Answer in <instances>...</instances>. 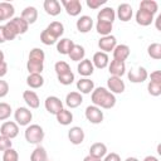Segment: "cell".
Instances as JSON below:
<instances>
[{
	"label": "cell",
	"mask_w": 161,
	"mask_h": 161,
	"mask_svg": "<svg viewBox=\"0 0 161 161\" xmlns=\"http://www.w3.org/2000/svg\"><path fill=\"white\" fill-rule=\"evenodd\" d=\"M57 78H58V82H59L60 84H63V86H69V84H72L73 80H74V74H73V72L70 70V72H68V73L57 75Z\"/></svg>",
	"instance_id": "obj_41"
},
{
	"label": "cell",
	"mask_w": 161,
	"mask_h": 161,
	"mask_svg": "<svg viewBox=\"0 0 161 161\" xmlns=\"http://www.w3.org/2000/svg\"><path fill=\"white\" fill-rule=\"evenodd\" d=\"M89 155L97 158H102L107 155V146L103 142H96L89 147Z\"/></svg>",
	"instance_id": "obj_25"
},
{
	"label": "cell",
	"mask_w": 161,
	"mask_h": 161,
	"mask_svg": "<svg viewBox=\"0 0 161 161\" xmlns=\"http://www.w3.org/2000/svg\"><path fill=\"white\" fill-rule=\"evenodd\" d=\"M75 26H77V30L79 31V33H88V31H91L92 30V28H93V19L91 18V16H88V15H82L78 20H77V23H75Z\"/></svg>",
	"instance_id": "obj_14"
},
{
	"label": "cell",
	"mask_w": 161,
	"mask_h": 161,
	"mask_svg": "<svg viewBox=\"0 0 161 161\" xmlns=\"http://www.w3.org/2000/svg\"><path fill=\"white\" fill-rule=\"evenodd\" d=\"M23 99L25 101V103L28 104V107H30L33 109L38 108L39 104H40L39 97H38V94L34 91H24L23 92Z\"/></svg>",
	"instance_id": "obj_21"
},
{
	"label": "cell",
	"mask_w": 161,
	"mask_h": 161,
	"mask_svg": "<svg viewBox=\"0 0 161 161\" xmlns=\"http://www.w3.org/2000/svg\"><path fill=\"white\" fill-rule=\"evenodd\" d=\"M116 45H117V39L114 35H106L98 40V47H99L101 52H103V53L113 52Z\"/></svg>",
	"instance_id": "obj_10"
},
{
	"label": "cell",
	"mask_w": 161,
	"mask_h": 161,
	"mask_svg": "<svg viewBox=\"0 0 161 161\" xmlns=\"http://www.w3.org/2000/svg\"><path fill=\"white\" fill-rule=\"evenodd\" d=\"M28 60L44 64V60H45V53H44L43 49H40V48H33V49L29 52V58H28Z\"/></svg>",
	"instance_id": "obj_34"
},
{
	"label": "cell",
	"mask_w": 161,
	"mask_h": 161,
	"mask_svg": "<svg viewBox=\"0 0 161 161\" xmlns=\"http://www.w3.org/2000/svg\"><path fill=\"white\" fill-rule=\"evenodd\" d=\"M114 19H116V13H114V10H113L112 8H109V6H106V8L101 9V10L98 11V14H97V20H98V21H106V23L113 24Z\"/></svg>",
	"instance_id": "obj_18"
},
{
	"label": "cell",
	"mask_w": 161,
	"mask_h": 161,
	"mask_svg": "<svg viewBox=\"0 0 161 161\" xmlns=\"http://www.w3.org/2000/svg\"><path fill=\"white\" fill-rule=\"evenodd\" d=\"M11 114V107L10 104L5 102H0V121H5Z\"/></svg>",
	"instance_id": "obj_42"
},
{
	"label": "cell",
	"mask_w": 161,
	"mask_h": 161,
	"mask_svg": "<svg viewBox=\"0 0 161 161\" xmlns=\"http://www.w3.org/2000/svg\"><path fill=\"white\" fill-rule=\"evenodd\" d=\"M140 9L142 10H146L148 13H151L152 15H155L158 10V5L155 0H142L140 3Z\"/></svg>",
	"instance_id": "obj_36"
},
{
	"label": "cell",
	"mask_w": 161,
	"mask_h": 161,
	"mask_svg": "<svg viewBox=\"0 0 161 161\" xmlns=\"http://www.w3.org/2000/svg\"><path fill=\"white\" fill-rule=\"evenodd\" d=\"M40 42L43 44H45V45H53V44H55L58 42V39L54 35H52L47 29H44L40 33Z\"/></svg>",
	"instance_id": "obj_38"
},
{
	"label": "cell",
	"mask_w": 161,
	"mask_h": 161,
	"mask_svg": "<svg viewBox=\"0 0 161 161\" xmlns=\"http://www.w3.org/2000/svg\"><path fill=\"white\" fill-rule=\"evenodd\" d=\"M26 84L33 89L40 88L44 84V78L42 74H29L26 77Z\"/></svg>",
	"instance_id": "obj_31"
},
{
	"label": "cell",
	"mask_w": 161,
	"mask_h": 161,
	"mask_svg": "<svg viewBox=\"0 0 161 161\" xmlns=\"http://www.w3.org/2000/svg\"><path fill=\"white\" fill-rule=\"evenodd\" d=\"M6 38H5V33H4V25H0V44L5 43Z\"/></svg>",
	"instance_id": "obj_52"
},
{
	"label": "cell",
	"mask_w": 161,
	"mask_h": 161,
	"mask_svg": "<svg viewBox=\"0 0 161 161\" xmlns=\"http://www.w3.org/2000/svg\"><path fill=\"white\" fill-rule=\"evenodd\" d=\"M84 131L78 126L70 127V130L68 131V138L73 145H80L84 141Z\"/></svg>",
	"instance_id": "obj_13"
},
{
	"label": "cell",
	"mask_w": 161,
	"mask_h": 161,
	"mask_svg": "<svg viewBox=\"0 0 161 161\" xmlns=\"http://www.w3.org/2000/svg\"><path fill=\"white\" fill-rule=\"evenodd\" d=\"M6 73H8V64H6V62L4 60V62L0 63V79H1Z\"/></svg>",
	"instance_id": "obj_51"
},
{
	"label": "cell",
	"mask_w": 161,
	"mask_h": 161,
	"mask_svg": "<svg viewBox=\"0 0 161 161\" xmlns=\"http://www.w3.org/2000/svg\"><path fill=\"white\" fill-rule=\"evenodd\" d=\"M24 136H25V140L31 143V145H39L43 140H44V130L39 126V125H29L26 128H25V132H24Z\"/></svg>",
	"instance_id": "obj_2"
},
{
	"label": "cell",
	"mask_w": 161,
	"mask_h": 161,
	"mask_svg": "<svg viewBox=\"0 0 161 161\" xmlns=\"http://www.w3.org/2000/svg\"><path fill=\"white\" fill-rule=\"evenodd\" d=\"M52 35H54L57 39H59L64 33V25L60 21H53L45 28Z\"/></svg>",
	"instance_id": "obj_33"
},
{
	"label": "cell",
	"mask_w": 161,
	"mask_h": 161,
	"mask_svg": "<svg viewBox=\"0 0 161 161\" xmlns=\"http://www.w3.org/2000/svg\"><path fill=\"white\" fill-rule=\"evenodd\" d=\"M147 54L148 57H151L152 59H161V44L160 43H152L148 45L147 48Z\"/></svg>",
	"instance_id": "obj_37"
},
{
	"label": "cell",
	"mask_w": 161,
	"mask_h": 161,
	"mask_svg": "<svg viewBox=\"0 0 161 161\" xmlns=\"http://www.w3.org/2000/svg\"><path fill=\"white\" fill-rule=\"evenodd\" d=\"M92 64L93 67L98 68V69H104L106 67H108L109 64V58L107 55V53H103V52H97L93 54V58H92Z\"/></svg>",
	"instance_id": "obj_15"
},
{
	"label": "cell",
	"mask_w": 161,
	"mask_h": 161,
	"mask_svg": "<svg viewBox=\"0 0 161 161\" xmlns=\"http://www.w3.org/2000/svg\"><path fill=\"white\" fill-rule=\"evenodd\" d=\"M84 116L93 125H98V123H101L103 121V111H101V108L97 107V106H94V104L88 106L86 108Z\"/></svg>",
	"instance_id": "obj_4"
},
{
	"label": "cell",
	"mask_w": 161,
	"mask_h": 161,
	"mask_svg": "<svg viewBox=\"0 0 161 161\" xmlns=\"http://www.w3.org/2000/svg\"><path fill=\"white\" fill-rule=\"evenodd\" d=\"M77 70L80 75H83L84 78L89 77L93 74L94 72V67L92 64V60L91 59H83L78 63V67H77Z\"/></svg>",
	"instance_id": "obj_20"
},
{
	"label": "cell",
	"mask_w": 161,
	"mask_h": 161,
	"mask_svg": "<svg viewBox=\"0 0 161 161\" xmlns=\"http://www.w3.org/2000/svg\"><path fill=\"white\" fill-rule=\"evenodd\" d=\"M44 10L47 14H49L50 16H57L60 14V3L58 0H45L44 4Z\"/></svg>",
	"instance_id": "obj_22"
},
{
	"label": "cell",
	"mask_w": 161,
	"mask_h": 161,
	"mask_svg": "<svg viewBox=\"0 0 161 161\" xmlns=\"http://www.w3.org/2000/svg\"><path fill=\"white\" fill-rule=\"evenodd\" d=\"M160 20H161V15H158L157 19H156V29L157 30H161V28H160Z\"/></svg>",
	"instance_id": "obj_55"
},
{
	"label": "cell",
	"mask_w": 161,
	"mask_h": 161,
	"mask_svg": "<svg viewBox=\"0 0 161 161\" xmlns=\"http://www.w3.org/2000/svg\"><path fill=\"white\" fill-rule=\"evenodd\" d=\"M30 161H48V153H47L45 148L43 146L38 145L30 155Z\"/></svg>",
	"instance_id": "obj_32"
},
{
	"label": "cell",
	"mask_w": 161,
	"mask_h": 161,
	"mask_svg": "<svg viewBox=\"0 0 161 161\" xmlns=\"http://www.w3.org/2000/svg\"><path fill=\"white\" fill-rule=\"evenodd\" d=\"M0 135L13 140L19 135V126L14 121H6L0 127Z\"/></svg>",
	"instance_id": "obj_5"
},
{
	"label": "cell",
	"mask_w": 161,
	"mask_h": 161,
	"mask_svg": "<svg viewBox=\"0 0 161 161\" xmlns=\"http://www.w3.org/2000/svg\"><path fill=\"white\" fill-rule=\"evenodd\" d=\"M125 161H138V158H136V157H127Z\"/></svg>",
	"instance_id": "obj_56"
},
{
	"label": "cell",
	"mask_w": 161,
	"mask_h": 161,
	"mask_svg": "<svg viewBox=\"0 0 161 161\" xmlns=\"http://www.w3.org/2000/svg\"><path fill=\"white\" fill-rule=\"evenodd\" d=\"M4 58H5V55H4L3 50H0V63H1V62H4Z\"/></svg>",
	"instance_id": "obj_57"
},
{
	"label": "cell",
	"mask_w": 161,
	"mask_h": 161,
	"mask_svg": "<svg viewBox=\"0 0 161 161\" xmlns=\"http://www.w3.org/2000/svg\"><path fill=\"white\" fill-rule=\"evenodd\" d=\"M91 99L94 106L104 109H111L116 104V97L104 87H97L93 89Z\"/></svg>",
	"instance_id": "obj_1"
},
{
	"label": "cell",
	"mask_w": 161,
	"mask_h": 161,
	"mask_svg": "<svg viewBox=\"0 0 161 161\" xmlns=\"http://www.w3.org/2000/svg\"><path fill=\"white\" fill-rule=\"evenodd\" d=\"M150 82L161 83V72H160V70H153V72L150 74Z\"/></svg>",
	"instance_id": "obj_49"
},
{
	"label": "cell",
	"mask_w": 161,
	"mask_h": 161,
	"mask_svg": "<svg viewBox=\"0 0 161 161\" xmlns=\"http://www.w3.org/2000/svg\"><path fill=\"white\" fill-rule=\"evenodd\" d=\"M108 72L113 77H122L126 73V64L125 62H119V60H111V63L108 64Z\"/></svg>",
	"instance_id": "obj_16"
},
{
	"label": "cell",
	"mask_w": 161,
	"mask_h": 161,
	"mask_svg": "<svg viewBox=\"0 0 161 161\" xmlns=\"http://www.w3.org/2000/svg\"><path fill=\"white\" fill-rule=\"evenodd\" d=\"M14 6L10 3H0V21L3 20H9L13 19L14 16Z\"/></svg>",
	"instance_id": "obj_27"
},
{
	"label": "cell",
	"mask_w": 161,
	"mask_h": 161,
	"mask_svg": "<svg viewBox=\"0 0 161 161\" xmlns=\"http://www.w3.org/2000/svg\"><path fill=\"white\" fill-rule=\"evenodd\" d=\"M143 161H158V158L157 157H155V156H146L145 158H143Z\"/></svg>",
	"instance_id": "obj_54"
},
{
	"label": "cell",
	"mask_w": 161,
	"mask_h": 161,
	"mask_svg": "<svg viewBox=\"0 0 161 161\" xmlns=\"http://www.w3.org/2000/svg\"><path fill=\"white\" fill-rule=\"evenodd\" d=\"M107 87H108V91L111 93H116V94H119V93H123L125 89H126V84L125 82L122 80V78L119 77H113L111 75L108 79H107Z\"/></svg>",
	"instance_id": "obj_7"
},
{
	"label": "cell",
	"mask_w": 161,
	"mask_h": 161,
	"mask_svg": "<svg viewBox=\"0 0 161 161\" xmlns=\"http://www.w3.org/2000/svg\"><path fill=\"white\" fill-rule=\"evenodd\" d=\"M26 69H28L29 74H42V72H43V69H44V64L28 60V63H26Z\"/></svg>",
	"instance_id": "obj_39"
},
{
	"label": "cell",
	"mask_w": 161,
	"mask_h": 161,
	"mask_svg": "<svg viewBox=\"0 0 161 161\" xmlns=\"http://www.w3.org/2000/svg\"><path fill=\"white\" fill-rule=\"evenodd\" d=\"M103 161H121V157L118 153L116 152H111V153H107L104 156V160Z\"/></svg>",
	"instance_id": "obj_50"
},
{
	"label": "cell",
	"mask_w": 161,
	"mask_h": 161,
	"mask_svg": "<svg viewBox=\"0 0 161 161\" xmlns=\"http://www.w3.org/2000/svg\"><path fill=\"white\" fill-rule=\"evenodd\" d=\"M55 117H57L58 123H60V125H63V126H68V125H70L72 121H73V113H72L70 111L65 109V108H63L62 111H59V112L55 114Z\"/></svg>",
	"instance_id": "obj_30"
},
{
	"label": "cell",
	"mask_w": 161,
	"mask_h": 161,
	"mask_svg": "<svg viewBox=\"0 0 161 161\" xmlns=\"http://www.w3.org/2000/svg\"><path fill=\"white\" fill-rule=\"evenodd\" d=\"M83 161H102V158H97V157H93V156L88 155V156H86L83 158Z\"/></svg>",
	"instance_id": "obj_53"
},
{
	"label": "cell",
	"mask_w": 161,
	"mask_h": 161,
	"mask_svg": "<svg viewBox=\"0 0 161 161\" xmlns=\"http://www.w3.org/2000/svg\"><path fill=\"white\" fill-rule=\"evenodd\" d=\"M60 5L64 6V10L70 16H77L82 11V4L79 0H60Z\"/></svg>",
	"instance_id": "obj_8"
},
{
	"label": "cell",
	"mask_w": 161,
	"mask_h": 161,
	"mask_svg": "<svg viewBox=\"0 0 161 161\" xmlns=\"http://www.w3.org/2000/svg\"><path fill=\"white\" fill-rule=\"evenodd\" d=\"M84 55H86V50H84V48H83L82 45H79V44H74L73 48H72V50H70L69 54H68V57H69L70 60H73V62H80V60H83V59H84Z\"/></svg>",
	"instance_id": "obj_29"
},
{
	"label": "cell",
	"mask_w": 161,
	"mask_h": 161,
	"mask_svg": "<svg viewBox=\"0 0 161 161\" xmlns=\"http://www.w3.org/2000/svg\"><path fill=\"white\" fill-rule=\"evenodd\" d=\"M54 70L57 73V75H60V74H64V73H68L70 72V67L67 62L64 60H59L54 64Z\"/></svg>",
	"instance_id": "obj_40"
},
{
	"label": "cell",
	"mask_w": 161,
	"mask_h": 161,
	"mask_svg": "<svg viewBox=\"0 0 161 161\" xmlns=\"http://www.w3.org/2000/svg\"><path fill=\"white\" fill-rule=\"evenodd\" d=\"M112 28H113V24H111V23H106V21H98V20H97L96 30H97V33L101 34L102 36L111 35Z\"/></svg>",
	"instance_id": "obj_35"
},
{
	"label": "cell",
	"mask_w": 161,
	"mask_h": 161,
	"mask_svg": "<svg viewBox=\"0 0 161 161\" xmlns=\"http://www.w3.org/2000/svg\"><path fill=\"white\" fill-rule=\"evenodd\" d=\"M3 161H19V155L16 152V150L8 148L6 151H4L3 153Z\"/></svg>",
	"instance_id": "obj_43"
},
{
	"label": "cell",
	"mask_w": 161,
	"mask_h": 161,
	"mask_svg": "<svg viewBox=\"0 0 161 161\" xmlns=\"http://www.w3.org/2000/svg\"><path fill=\"white\" fill-rule=\"evenodd\" d=\"M130 47L126 44H117L116 48L113 49V59L114 60H119V62H125L128 57H130Z\"/></svg>",
	"instance_id": "obj_17"
},
{
	"label": "cell",
	"mask_w": 161,
	"mask_h": 161,
	"mask_svg": "<svg viewBox=\"0 0 161 161\" xmlns=\"http://www.w3.org/2000/svg\"><path fill=\"white\" fill-rule=\"evenodd\" d=\"M14 118H15V122L18 123V126H29V123L33 118V113L26 107H19V108H16V111L14 113Z\"/></svg>",
	"instance_id": "obj_3"
},
{
	"label": "cell",
	"mask_w": 161,
	"mask_h": 161,
	"mask_svg": "<svg viewBox=\"0 0 161 161\" xmlns=\"http://www.w3.org/2000/svg\"><path fill=\"white\" fill-rule=\"evenodd\" d=\"M83 102V97L79 92H70L65 96V104L69 108H77L82 104Z\"/></svg>",
	"instance_id": "obj_24"
},
{
	"label": "cell",
	"mask_w": 161,
	"mask_h": 161,
	"mask_svg": "<svg viewBox=\"0 0 161 161\" xmlns=\"http://www.w3.org/2000/svg\"><path fill=\"white\" fill-rule=\"evenodd\" d=\"M4 33H5V38H6V40H14L18 35L15 34V31L13 30V28H11V25L9 24V23H6L5 25H4Z\"/></svg>",
	"instance_id": "obj_45"
},
{
	"label": "cell",
	"mask_w": 161,
	"mask_h": 161,
	"mask_svg": "<svg viewBox=\"0 0 161 161\" xmlns=\"http://www.w3.org/2000/svg\"><path fill=\"white\" fill-rule=\"evenodd\" d=\"M147 91L151 96L153 97H158L161 94V83H153V82H148L147 84Z\"/></svg>",
	"instance_id": "obj_44"
},
{
	"label": "cell",
	"mask_w": 161,
	"mask_h": 161,
	"mask_svg": "<svg viewBox=\"0 0 161 161\" xmlns=\"http://www.w3.org/2000/svg\"><path fill=\"white\" fill-rule=\"evenodd\" d=\"M11 140L0 135V151H6L8 148H11Z\"/></svg>",
	"instance_id": "obj_46"
},
{
	"label": "cell",
	"mask_w": 161,
	"mask_h": 161,
	"mask_svg": "<svg viewBox=\"0 0 161 161\" xmlns=\"http://www.w3.org/2000/svg\"><path fill=\"white\" fill-rule=\"evenodd\" d=\"M127 77H128V80L132 83H142L148 78V73H147L146 68L137 67L135 69H131L127 73Z\"/></svg>",
	"instance_id": "obj_6"
},
{
	"label": "cell",
	"mask_w": 161,
	"mask_h": 161,
	"mask_svg": "<svg viewBox=\"0 0 161 161\" xmlns=\"http://www.w3.org/2000/svg\"><path fill=\"white\" fill-rule=\"evenodd\" d=\"M132 15H133V10H132V6H131L130 4L123 3V4H119V5H118L116 16H117L121 21H125V23H126V21L131 20Z\"/></svg>",
	"instance_id": "obj_12"
},
{
	"label": "cell",
	"mask_w": 161,
	"mask_h": 161,
	"mask_svg": "<svg viewBox=\"0 0 161 161\" xmlns=\"http://www.w3.org/2000/svg\"><path fill=\"white\" fill-rule=\"evenodd\" d=\"M29 25L30 24H34L35 21H36V19H38V10H36V8H34V6H26L23 11H21V15H20Z\"/></svg>",
	"instance_id": "obj_26"
},
{
	"label": "cell",
	"mask_w": 161,
	"mask_h": 161,
	"mask_svg": "<svg viewBox=\"0 0 161 161\" xmlns=\"http://www.w3.org/2000/svg\"><path fill=\"white\" fill-rule=\"evenodd\" d=\"M153 21V15L146 10L138 9L136 13V23L141 26H148Z\"/></svg>",
	"instance_id": "obj_19"
},
{
	"label": "cell",
	"mask_w": 161,
	"mask_h": 161,
	"mask_svg": "<svg viewBox=\"0 0 161 161\" xmlns=\"http://www.w3.org/2000/svg\"><path fill=\"white\" fill-rule=\"evenodd\" d=\"M73 45H74L73 40H70L68 38H62L60 40L57 42V50H58V53H60L63 55H68L69 52L72 50Z\"/></svg>",
	"instance_id": "obj_28"
},
{
	"label": "cell",
	"mask_w": 161,
	"mask_h": 161,
	"mask_svg": "<svg viewBox=\"0 0 161 161\" xmlns=\"http://www.w3.org/2000/svg\"><path fill=\"white\" fill-rule=\"evenodd\" d=\"M106 3H107V0H87V1H86L87 6H88L89 9H93V10L101 8V6L104 5Z\"/></svg>",
	"instance_id": "obj_47"
},
{
	"label": "cell",
	"mask_w": 161,
	"mask_h": 161,
	"mask_svg": "<svg viewBox=\"0 0 161 161\" xmlns=\"http://www.w3.org/2000/svg\"><path fill=\"white\" fill-rule=\"evenodd\" d=\"M44 106H45V109L52 114H57L59 111L63 109V102L55 96L47 97L45 102H44Z\"/></svg>",
	"instance_id": "obj_9"
},
{
	"label": "cell",
	"mask_w": 161,
	"mask_h": 161,
	"mask_svg": "<svg viewBox=\"0 0 161 161\" xmlns=\"http://www.w3.org/2000/svg\"><path fill=\"white\" fill-rule=\"evenodd\" d=\"M9 93V84L6 80L0 79V98H4Z\"/></svg>",
	"instance_id": "obj_48"
},
{
	"label": "cell",
	"mask_w": 161,
	"mask_h": 161,
	"mask_svg": "<svg viewBox=\"0 0 161 161\" xmlns=\"http://www.w3.org/2000/svg\"><path fill=\"white\" fill-rule=\"evenodd\" d=\"M77 89L80 94H89L94 89V83L89 78H82L77 82Z\"/></svg>",
	"instance_id": "obj_23"
},
{
	"label": "cell",
	"mask_w": 161,
	"mask_h": 161,
	"mask_svg": "<svg viewBox=\"0 0 161 161\" xmlns=\"http://www.w3.org/2000/svg\"><path fill=\"white\" fill-rule=\"evenodd\" d=\"M8 23L11 25V28H13V30L15 31V34H16V35L25 34V33L28 31L29 24H28V23H26L21 16H15V18L10 19Z\"/></svg>",
	"instance_id": "obj_11"
}]
</instances>
